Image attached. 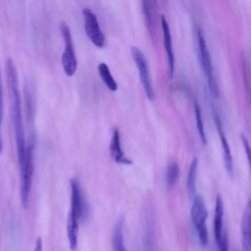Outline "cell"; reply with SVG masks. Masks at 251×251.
<instances>
[{
  "label": "cell",
  "mask_w": 251,
  "mask_h": 251,
  "mask_svg": "<svg viewBox=\"0 0 251 251\" xmlns=\"http://www.w3.org/2000/svg\"><path fill=\"white\" fill-rule=\"evenodd\" d=\"M6 77L7 84L10 93L11 101V114L12 122L15 133L16 148L19 165H21L25 156L26 141L25 135L23 114H22V101H21V92L19 86V76L17 68L11 58H8L6 61Z\"/></svg>",
  "instance_id": "1"
},
{
  "label": "cell",
  "mask_w": 251,
  "mask_h": 251,
  "mask_svg": "<svg viewBox=\"0 0 251 251\" xmlns=\"http://www.w3.org/2000/svg\"><path fill=\"white\" fill-rule=\"evenodd\" d=\"M20 166V182H21V202L22 206L26 209L29 203V195L31 190L32 176L34 170V144L30 142L26 145L25 156Z\"/></svg>",
  "instance_id": "2"
},
{
  "label": "cell",
  "mask_w": 251,
  "mask_h": 251,
  "mask_svg": "<svg viewBox=\"0 0 251 251\" xmlns=\"http://www.w3.org/2000/svg\"><path fill=\"white\" fill-rule=\"evenodd\" d=\"M197 46H198V58L202 67V70L206 75L208 87L210 90V93L213 97L218 98L219 97V87L218 83L215 77L213 65L210 57V53L207 47V43L205 40V37L201 31V29L197 30Z\"/></svg>",
  "instance_id": "3"
},
{
  "label": "cell",
  "mask_w": 251,
  "mask_h": 251,
  "mask_svg": "<svg viewBox=\"0 0 251 251\" xmlns=\"http://www.w3.org/2000/svg\"><path fill=\"white\" fill-rule=\"evenodd\" d=\"M190 216L197 232L200 243L206 246L208 243V228H207V217L208 212L203 198L196 194L193 197V203L190 210Z\"/></svg>",
  "instance_id": "4"
},
{
  "label": "cell",
  "mask_w": 251,
  "mask_h": 251,
  "mask_svg": "<svg viewBox=\"0 0 251 251\" xmlns=\"http://www.w3.org/2000/svg\"><path fill=\"white\" fill-rule=\"evenodd\" d=\"M60 31L65 42V50L62 54V66L64 73L68 76H73L76 71L77 61L74 49L72 33L69 25L66 23L60 25Z\"/></svg>",
  "instance_id": "5"
},
{
  "label": "cell",
  "mask_w": 251,
  "mask_h": 251,
  "mask_svg": "<svg viewBox=\"0 0 251 251\" xmlns=\"http://www.w3.org/2000/svg\"><path fill=\"white\" fill-rule=\"evenodd\" d=\"M130 54H131L133 61L135 62L136 68L138 70L139 78L142 83L145 95L148 100L153 101L155 94H154L153 83H152V79H151V75H150V72L148 69L146 58H145L143 52L136 46L130 47Z\"/></svg>",
  "instance_id": "6"
},
{
  "label": "cell",
  "mask_w": 251,
  "mask_h": 251,
  "mask_svg": "<svg viewBox=\"0 0 251 251\" xmlns=\"http://www.w3.org/2000/svg\"><path fill=\"white\" fill-rule=\"evenodd\" d=\"M214 236L219 251H228L227 234L224 226V203L221 195H217L214 213Z\"/></svg>",
  "instance_id": "7"
},
{
  "label": "cell",
  "mask_w": 251,
  "mask_h": 251,
  "mask_svg": "<svg viewBox=\"0 0 251 251\" xmlns=\"http://www.w3.org/2000/svg\"><path fill=\"white\" fill-rule=\"evenodd\" d=\"M84 30L89 40L98 48H103L106 44V37L102 32L96 15L88 8L82 10Z\"/></svg>",
  "instance_id": "8"
},
{
  "label": "cell",
  "mask_w": 251,
  "mask_h": 251,
  "mask_svg": "<svg viewBox=\"0 0 251 251\" xmlns=\"http://www.w3.org/2000/svg\"><path fill=\"white\" fill-rule=\"evenodd\" d=\"M141 251H156V235H155V220L153 210L147 206L144 211L142 225Z\"/></svg>",
  "instance_id": "9"
},
{
  "label": "cell",
  "mask_w": 251,
  "mask_h": 251,
  "mask_svg": "<svg viewBox=\"0 0 251 251\" xmlns=\"http://www.w3.org/2000/svg\"><path fill=\"white\" fill-rule=\"evenodd\" d=\"M70 184H71V191H72L70 211L75 214L79 219V221L83 220L84 217L87 215V206L83 198L79 181L76 180L75 178H72L70 180Z\"/></svg>",
  "instance_id": "10"
},
{
  "label": "cell",
  "mask_w": 251,
  "mask_h": 251,
  "mask_svg": "<svg viewBox=\"0 0 251 251\" xmlns=\"http://www.w3.org/2000/svg\"><path fill=\"white\" fill-rule=\"evenodd\" d=\"M213 117H214V121H215V125L217 127V131L222 143V148H223V154H224V164L226 167V172L229 175H232L233 172V162H232V155H231V151H230V147L229 144L227 142V139L225 135L224 132V128H223V125H222V121L220 116L218 115L217 111L214 110L213 112Z\"/></svg>",
  "instance_id": "11"
},
{
  "label": "cell",
  "mask_w": 251,
  "mask_h": 251,
  "mask_svg": "<svg viewBox=\"0 0 251 251\" xmlns=\"http://www.w3.org/2000/svg\"><path fill=\"white\" fill-rule=\"evenodd\" d=\"M161 26H162V32H163V39H164V46L167 52L168 57V65H169V74L170 78L174 77L175 74V54L172 44V36L170 31V26L167 22V19L164 15L161 16Z\"/></svg>",
  "instance_id": "12"
},
{
  "label": "cell",
  "mask_w": 251,
  "mask_h": 251,
  "mask_svg": "<svg viewBox=\"0 0 251 251\" xmlns=\"http://www.w3.org/2000/svg\"><path fill=\"white\" fill-rule=\"evenodd\" d=\"M109 151L112 159L117 163V164H122V165H131L132 162L129 160L124 153L122 146H121V135L120 131L118 128H115L113 131V135L110 141L109 145Z\"/></svg>",
  "instance_id": "13"
},
{
  "label": "cell",
  "mask_w": 251,
  "mask_h": 251,
  "mask_svg": "<svg viewBox=\"0 0 251 251\" xmlns=\"http://www.w3.org/2000/svg\"><path fill=\"white\" fill-rule=\"evenodd\" d=\"M78 227H79V219L75 214L70 211L68 216V221H67V236H68L69 246L72 251H75L77 247Z\"/></svg>",
  "instance_id": "14"
},
{
  "label": "cell",
  "mask_w": 251,
  "mask_h": 251,
  "mask_svg": "<svg viewBox=\"0 0 251 251\" xmlns=\"http://www.w3.org/2000/svg\"><path fill=\"white\" fill-rule=\"evenodd\" d=\"M124 226H125V219L122 216L117 220L113 228V233H112L113 251H127L124 241Z\"/></svg>",
  "instance_id": "15"
},
{
  "label": "cell",
  "mask_w": 251,
  "mask_h": 251,
  "mask_svg": "<svg viewBox=\"0 0 251 251\" xmlns=\"http://www.w3.org/2000/svg\"><path fill=\"white\" fill-rule=\"evenodd\" d=\"M241 246L242 251H251V236H250V205L246 206L241 221Z\"/></svg>",
  "instance_id": "16"
},
{
  "label": "cell",
  "mask_w": 251,
  "mask_h": 251,
  "mask_svg": "<svg viewBox=\"0 0 251 251\" xmlns=\"http://www.w3.org/2000/svg\"><path fill=\"white\" fill-rule=\"evenodd\" d=\"M198 169V159L195 157L192 159L188 172H187V179H186V186L187 191L190 197H194L196 195V174Z\"/></svg>",
  "instance_id": "17"
},
{
  "label": "cell",
  "mask_w": 251,
  "mask_h": 251,
  "mask_svg": "<svg viewBox=\"0 0 251 251\" xmlns=\"http://www.w3.org/2000/svg\"><path fill=\"white\" fill-rule=\"evenodd\" d=\"M98 73L107 88H109L111 91H116L118 89V83L112 75L109 67L105 63H100L98 65Z\"/></svg>",
  "instance_id": "18"
},
{
  "label": "cell",
  "mask_w": 251,
  "mask_h": 251,
  "mask_svg": "<svg viewBox=\"0 0 251 251\" xmlns=\"http://www.w3.org/2000/svg\"><path fill=\"white\" fill-rule=\"evenodd\" d=\"M178 175H179V168L177 163L175 161L171 162L167 167V173H166V184L169 189L176 184L178 178Z\"/></svg>",
  "instance_id": "19"
},
{
  "label": "cell",
  "mask_w": 251,
  "mask_h": 251,
  "mask_svg": "<svg viewBox=\"0 0 251 251\" xmlns=\"http://www.w3.org/2000/svg\"><path fill=\"white\" fill-rule=\"evenodd\" d=\"M152 2L150 1H142V13L144 15L145 23L147 25V28L153 38V32H154V20H153V11H152Z\"/></svg>",
  "instance_id": "20"
},
{
  "label": "cell",
  "mask_w": 251,
  "mask_h": 251,
  "mask_svg": "<svg viewBox=\"0 0 251 251\" xmlns=\"http://www.w3.org/2000/svg\"><path fill=\"white\" fill-rule=\"evenodd\" d=\"M194 116H195V122H196V127L200 136V139L203 144H207V137L205 133V128H204V124L202 120V115H201V110L199 107V104L197 102H194Z\"/></svg>",
  "instance_id": "21"
},
{
  "label": "cell",
  "mask_w": 251,
  "mask_h": 251,
  "mask_svg": "<svg viewBox=\"0 0 251 251\" xmlns=\"http://www.w3.org/2000/svg\"><path fill=\"white\" fill-rule=\"evenodd\" d=\"M3 91H2V80H1V73H0V153L3 151V141L1 135V126L3 120Z\"/></svg>",
  "instance_id": "22"
},
{
  "label": "cell",
  "mask_w": 251,
  "mask_h": 251,
  "mask_svg": "<svg viewBox=\"0 0 251 251\" xmlns=\"http://www.w3.org/2000/svg\"><path fill=\"white\" fill-rule=\"evenodd\" d=\"M241 140H242V143H243V146H244V149H245V151H246V156H247V159H248V161H249V159H250V155H249V144H248V140L246 139V137L244 136V135H242L241 134Z\"/></svg>",
  "instance_id": "23"
},
{
  "label": "cell",
  "mask_w": 251,
  "mask_h": 251,
  "mask_svg": "<svg viewBox=\"0 0 251 251\" xmlns=\"http://www.w3.org/2000/svg\"><path fill=\"white\" fill-rule=\"evenodd\" d=\"M33 251H43V243H42L41 237H37Z\"/></svg>",
  "instance_id": "24"
}]
</instances>
